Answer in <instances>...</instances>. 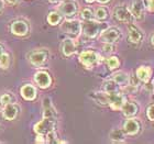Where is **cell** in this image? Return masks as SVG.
Returning <instances> with one entry per match:
<instances>
[{
    "label": "cell",
    "instance_id": "1",
    "mask_svg": "<svg viewBox=\"0 0 154 144\" xmlns=\"http://www.w3.org/2000/svg\"><path fill=\"white\" fill-rule=\"evenodd\" d=\"M105 29H107V24L96 21L94 19L84 20V22L82 23V32L88 38H95Z\"/></svg>",
    "mask_w": 154,
    "mask_h": 144
},
{
    "label": "cell",
    "instance_id": "2",
    "mask_svg": "<svg viewBox=\"0 0 154 144\" xmlns=\"http://www.w3.org/2000/svg\"><path fill=\"white\" fill-rule=\"evenodd\" d=\"M100 55L97 53L96 51L93 50H87V51H83L79 55V62L80 64L83 65L84 67L91 69L96 66L100 62Z\"/></svg>",
    "mask_w": 154,
    "mask_h": 144
},
{
    "label": "cell",
    "instance_id": "3",
    "mask_svg": "<svg viewBox=\"0 0 154 144\" xmlns=\"http://www.w3.org/2000/svg\"><path fill=\"white\" fill-rule=\"evenodd\" d=\"M48 57H50V52L48 48H40L36 51H32L28 55V60L30 61V63L33 66H38V67L44 65L48 61Z\"/></svg>",
    "mask_w": 154,
    "mask_h": 144
},
{
    "label": "cell",
    "instance_id": "4",
    "mask_svg": "<svg viewBox=\"0 0 154 144\" xmlns=\"http://www.w3.org/2000/svg\"><path fill=\"white\" fill-rule=\"evenodd\" d=\"M113 18L119 22L123 23H131L132 20L134 19L132 16L131 11L128 7L125 6H117L113 9Z\"/></svg>",
    "mask_w": 154,
    "mask_h": 144
},
{
    "label": "cell",
    "instance_id": "5",
    "mask_svg": "<svg viewBox=\"0 0 154 144\" xmlns=\"http://www.w3.org/2000/svg\"><path fill=\"white\" fill-rule=\"evenodd\" d=\"M56 125V119H48V118H43L41 121H38L35 125H34V131L38 134H43L45 135L50 131H53Z\"/></svg>",
    "mask_w": 154,
    "mask_h": 144
},
{
    "label": "cell",
    "instance_id": "6",
    "mask_svg": "<svg viewBox=\"0 0 154 144\" xmlns=\"http://www.w3.org/2000/svg\"><path fill=\"white\" fill-rule=\"evenodd\" d=\"M121 38V31L117 26H111L107 28L100 33V40L103 43H115Z\"/></svg>",
    "mask_w": 154,
    "mask_h": 144
},
{
    "label": "cell",
    "instance_id": "7",
    "mask_svg": "<svg viewBox=\"0 0 154 144\" xmlns=\"http://www.w3.org/2000/svg\"><path fill=\"white\" fill-rule=\"evenodd\" d=\"M61 30L66 34L77 36L82 31V23L78 20H66L61 24Z\"/></svg>",
    "mask_w": 154,
    "mask_h": 144
},
{
    "label": "cell",
    "instance_id": "8",
    "mask_svg": "<svg viewBox=\"0 0 154 144\" xmlns=\"http://www.w3.org/2000/svg\"><path fill=\"white\" fill-rule=\"evenodd\" d=\"M10 30L17 36H26L30 32V26L24 20H16L11 23Z\"/></svg>",
    "mask_w": 154,
    "mask_h": 144
},
{
    "label": "cell",
    "instance_id": "9",
    "mask_svg": "<svg viewBox=\"0 0 154 144\" xmlns=\"http://www.w3.org/2000/svg\"><path fill=\"white\" fill-rule=\"evenodd\" d=\"M20 106L17 103H7L3 106L2 109V117L8 121H12L19 115L20 113Z\"/></svg>",
    "mask_w": 154,
    "mask_h": 144
},
{
    "label": "cell",
    "instance_id": "10",
    "mask_svg": "<svg viewBox=\"0 0 154 144\" xmlns=\"http://www.w3.org/2000/svg\"><path fill=\"white\" fill-rule=\"evenodd\" d=\"M58 11L66 18H72L77 13V5L72 0L63 1L58 6Z\"/></svg>",
    "mask_w": 154,
    "mask_h": 144
},
{
    "label": "cell",
    "instance_id": "11",
    "mask_svg": "<svg viewBox=\"0 0 154 144\" xmlns=\"http://www.w3.org/2000/svg\"><path fill=\"white\" fill-rule=\"evenodd\" d=\"M145 2L144 0H132L131 2V11L133 18L137 20H142L144 18Z\"/></svg>",
    "mask_w": 154,
    "mask_h": 144
},
{
    "label": "cell",
    "instance_id": "12",
    "mask_svg": "<svg viewBox=\"0 0 154 144\" xmlns=\"http://www.w3.org/2000/svg\"><path fill=\"white\" fill-rule=\"evenodd\" d=\"M108 97H109V106L111 107L112 110H121L123 103L127 101L125 97L122 93H118V91L109 93H108Z\"/></svg>",
    "mask_w": 154,
    "mask_h": 144
},
{
    "label": "cell",
    "instance_id": "13",
    "mask_svg": "<svg viewBox=\"0 0 154 144\" xmlns=\"http://www.w3.org/2000/svg\"><path fill=\"white\" fill-rule=\"evenodd\" d=\"M140 129H141V124H140V122L134 118H130L125 122V124H123V129H122V130L125 131V134L137 135L139 132H140Z\"/></svg>",
    "mask_w": 154,
    "mask_h": 144
},
{
    "label": "cell",
    "instance_id": "14",
    "mask_svg": "<svg viewBox=\"0 0 154 144\" xmlns=\"http://www.w3.org/2000/svg\"><path fill=\"white\" fill-rule=\"evenodd\" d=\"M143 38V33L138 26H135L134 24L129 23L128 24V40L132 44H138L142 41Z\"/></svg>",
    "mask_w": 154,
    "mask_h": 144
},
{
    "label": "cell",
    "instance_id": "15",
    "mask_svg": "<svg viewBox=\"0 0 154 144\" xmlns=\"http://www.w3.org/2000/svg\"><path fill=\"white\" fill-rule=\"evenodd\" d=\"M34 81L38 87L41 88H48L51 86L52 78L51 75L45 71H40L34 75Z\"/></svg>",
    "mask_w": 154,
    "mask_h": 144
},
{
    "label": "cell",
    "instance_id": "16",
    "mask_svg": "<svg viewBox=\"0 0 154 144\" xmlns=\"http://www.w3.org/2000/svg\"><path fill=\"white\" fill-rule=\"evenodd\" d=\"M42 107H43V118L56 119V110L53 107L51 98H48V97L44 98L43 99V103H42Z\"/></svg>",
    "mask_w": 154,
    "mask_h": 144
},
{
    "label": "cell",
    "instance_id": "17",
    "mask_svg": "<svg viewBox=\"0 0 154 144\" xmlns=\"http://www.w3.org/2000/svg\"><path fill=\"white\" fill-rule=\"evenodd\" d=\"M20 93L26 100H34L36 98V88L31 84H26L21 87Z\"/></svg>",
    "mask_w": 154,
    "mask_h": 144
},
{
    "label": "cell",
    "instance_id": "18",
    "mask_svg": "<svg viewBox=\"0 0 154 144\" xmlns=\"http://www.w3.org/2000/svg\"><path fill=\"white\" fill-rule=\"evenodd\" d=\"M152 74H153V71H152V68L150 66H140L135 72L137 78L139 80L143 81V83H149L150 81Z\"/></svg>",
    "mask_w": 154,
    "mask_h": 144
},
{
    "label": "cell",
    "instance_id": "19",
    "mask_svg": "<svg viewBox=\"0 0 154 144\" xmlns=\"http://www.w3.org/2000/svg\"><path fill=\"white\" fill-rule=\"evenodd\" d=\"M121 111L125 117H134L139 111V106L133 101H125L121 108Z\"/></svg>",
    "mask_w": 154,
    "mask_h": 144
},
{
    "label": "cell",
    "instance_id": "20",
    "mask_svg": "<svg viewBox=\"0 0 154 144\" xmlns=\"http://www.w3.org/2000/svg\"><path fill=\"white\" fill-rule=\"evenodd\" d=\"M62 52L66 57H69L76 52V44L72 38H65L62 43Z\"/></svg>",
    "mask_w": 154,
    "mask_h": 144
},
{
    "label": "cell",
    "instance_id": "21",
    "mask_svg": "<svg viewBox=\"0 0 154 144\" xmlns=\"http://www.w3.org/2000/svg\"><path fill=\"white\" fill-rule=\"evenodd\" d=\"M111 79L115 81L118 86L125 87L127 85H129V81H130V76L125 72H117L112 75V78Z\"/></svg>",
    "mask_w": 154,
    "mask_h": 144
},
{
    "label": "cell",
    "instance_id": "22",
    "mask_svg": "<svg viewBox=\"0 0 154 144\" xmlns=\"http://www.w3.org/2000/svg\"><path fill=\"white\" fill-rule=\"evenodd\" d=\"M90 97L93 98L97 103H99L101 106H107L109 105V97L106 91H98V93H91Z\"/></svg>",
    "mask_w": 154,
    "mask_h": 144
},
{
    "label": "cell",
    "instance_id": "23",
    "mask_svg": "<svg viewBox=\"0 0 154 144\" xmlns=\"http://www.w3.org/2000/svg\"><path fill=\"white\" fill-rule=\"evenodd\" d=\"M62 19H63V16H62V13L60 11H51V12H48V18H46L48 24L53 26L60 24Z\"/></svg>",
    "mask_w": 154,
    "mask_h": 144
},
{
    "label": "cell",
    "instance_id": "24",
    "mask_svg": "<svg viewBox=\"0 0 154 144\" xmlns=\"http://www.w3.org/2000/svg\"><path fill=\"white\" fill-rule=\"evenodd\" d=\"M125 131L120 129H115L110 132L109 138L112 142H123L125 141Z\"/></svg>",
    "mask_w": 154,
    "mask_h": 144
},
{
    "label": "cell",
    "instance_id": "25",
    "mask_svg": "<svg viewBox=\"0 0 154 144\" xmlns=\"http://www.w3.org/2000/svg\"><path fill=\"white\" fill-rule=\"evenodd\" d=\"M10 62H11V56H10V54L3 52L2 54L0 55V68L7 69V68L10 66Z\"/></svg>",
    "mask_w": 154,
    "mask_h": 144
},
{
    "label": "cell",
    "instance_id": "26",
    "mask_svg": "<svg viewBox=\"0 0 154 144\" xmlns=\"http://www.w3.org/2000/svg\"><path fill=\"white\" fill-rule=\"evenodd\" d=\"M106 64L107 67L109 68L110 71H113V69H117L120 66V61L117 56H110L106 60Z\"/></svg>",
    "mask_w": 154,
    "mask_h": 144
},
{
    "label": "cell",
    "instance_id": "27",
    "mask_svg": "<svg viewBox=\"0 0 154 144\" xmlns=\"http://www.w3.org/2000/svg\"><path fill=\"white\" fill-rule=\"evenodd\" d=\"M103 87V91H106V93H108L118 91V85H117L112 79L105 81Z\"/></svg>",
    "mask_w": 154,
    "mask_h": 144
},
{
    "label": "cell",
    "instance_id": "28",
    "mask_svg": "<svg viewBox=\"0 0 154 144\" xmlns=\"http://www.w3.org/2000/svg\"><path fill=\"white\" fill-rule=\"evenodd\" d=\"M95 18L99 21H103V20H106L107 17H108V10L105 8V7H99L97 8L96 11H95Z\"/></svg>",
    "mask_w": 154,
    "mask_h": 144
},
{
    "label": "cell",
    "instance_id": "29",
    "mask_svg": "<svg viewBox=\"0 0 154 144\" xmlns=\"http://www.w3.org/2000/svg\"><path fill=\"white\" fill-rule=\"evenodd\" d=\"M0 99H1V103L2 105H7V103H16V96L11 93H5L0 96Z\"/></svg>",
    "mask_w": 154,
    "mask_h": 144
},
{
    "label": "cell",
    "instance_id": "30",
    "mask_svg": "<svg viewBox=\"0 0 154 144\" xmlns=\"http://www.w3.org/2000/svg\"><path fill=\"white\" fill-rule=\"evenodd\" d=\"M58 141H60V140L57 139V135H56L55 130L50 131L48 133L45 134V142H46V143H58Z\"/></svg>",
    "mask_w": 154,
    "mask_h": 144
},
{
    "label": "cell",
    "instance_id": "31",
    "mask_svg": "<svg viewBox=\"0 0 154 144\" xmlns=\"http://www.w3.org/2000/svg\"><path fill=\"white\" fill-rule=\"evenodd\" d=\"M80 16H82V18H83L84 20H91L95 18V14H94L93 10L90 9V8H84V9L82 10Z\"/></svg>",
    "mask_w": 154,
    "mask_h": 144
},
{
    "label": "cell",
    "instance_id": "32",
    "mask_svg": "<svg viewBox=\"0 0 154 144\" xmlns=\"http://www.w3.org/2000/svg\"><path fill=\"white\" fill-rule=\"evenodd\" d=\"M146 117H148L149 120L154 121V103L149 105L148 109H146Z\"/></svg>",
    "mask_w": 154,
    "mask_h": 144
},
{
    "label": "cell",
    "instance_id": "33",
    "mask_svg": "<svg viewBox=\"0 0 154 144\" xmlns=\"http://www.w3.org/2000/svg\"><path fill=\"white\" fill-rule=\"evenodd\" d=\"M103 50L105 53H108V54H109V53H112V52L115 51V46H113L112 43H105Z\"/></svg>",
    "mask_w": 154,
    "mask_h": 144
},
{
    "label": "cell",
    "instance_id": "34",
    "mask_svg": "<svg viewBox=\"0 0 154 144\" xmlns=\"http://www.w3.org/2000/svg\"><path fill=\"white\" fill-rule=\"evenodd\" d=\"M36 143H44L45 142V135L43 134H38V138L35 139Z\"/></svg>",
    "mask_w": 154,
    "mask_h": 144
},
{
    "label": "cell",
    "instance_id": "35",
    "mask_svg": "<svg viewBox=\"0 0 154 144\" xmlns=\"http://www.w3.org/2000/svg\"><path fill=\"white\" fill-rule=\"evenodd\" d=\"M6 1L9 3L10 6H16V5L20 3V0H6Z\"/></svg>",
    "mask_w": 154,
    "mask_h": 144
},
{
    "label": "cell",
    "instance_id": "36",
    "mask_svg": "<svg viewBox=\"0 0 154 144\" xmlns=\"http://www.w3.org/2000/svg\"><path fill=\"white\" fill-rule=\"evenodd\" d=\"M3 52H5V45L2 43H0V55L2 54Z\"/></svg>",
    "mask_w": 154,
    "mask_h": 144
},
{
    "label": "cell",
    "instance_id": "37",
    "mask_svg": "<svg viewBox=\"0 0 154 144\" xmlns=\"http://www.w3.org/2000/svg\"><path fill=\"white\" fill-rule=\"evenodd\" d=\"M96 1H98L99 3H103V5H105V3H108L110 1V0H96Z\"/></svg>",
    "mask_w": 154,
    "mask_h": 144
},
{
    "label": "cell",
    "instance_id": "38",
    "mask_svg": "<svg viewBox=\"0 0 154 144\" xmlns=\"http://www.w3.org/2000/svg\"><path fill=\"white\" fill-rule=\"evenodd\" d=\"M3 7H5V3H3V0H0V12L2 11Z\"/></svg>",
    "mask_w": 154,
    "mask_h": 144
},
{
    "label": "cell",
    "instance_id": "39",
    "mask_svg": "<svg viewBox=\"0 0 154 144\" xmlns=\"http://www.w3.org/2000/svg\"><path fill=\"white\" fill-rule=\"evenodd\" d=\"M48 1H50L51 3H58L61 0H48Z\"/></svg>",
    "mask_w": 154,
    "mask_h": 144
},
{
    "label": "cell",
    "instance_id": "40",
    "mask_svg": "<svg viewBox=\"0 0 154 144\" xmlns=\"http://www.w3.org/2000/svg\"><path fill=\"white\" fill-rule=\"evenodd\" d=\"M151 43H152V45L154 46V33L152 34V36H151Z\"/></svg>",
    "mask_w": 154,
    "mask_h": 144
},
{
    "label": "cell",
    "instance_id": "41",
    "mask_svg": "<svg viewBox=\"0 0 154 144\" xmlns=\"http://www.w3.org/2000/svg\"><path fill=\"white\" fill-rule=\"evenodd\" d=\"M85 1H86L87 3H93L94 1H95V0H85Z\"/></svg>",
    "mask_w": 154,
    "mask_h": 144
},
{
    "label": "cell",
    "instance_id": "42",
    "mask_svg": "<svg viewBox=\"0 0 154 144\" xmlns=\"http://www.w3.org/2000/svg\"><path fill=\"white\" fill-rule=\"evenodd\" d=\"M2 106H3V105H2V103H1V99H0V109L2 108Z\"/></svg>",
    "mask_w": 154,
    "mask_h": 144
},
{
    "label": "cell",
    "instance_id": "43",
    "mask_svg": "<svg viewBox=\"0 0 154 144\" xmlns=\"http://www.w3.org/2000/svg\"><path fill=\"white\" fill-rule=\"evenodd\" d=\"M64 1H67V0H64Z\"/></svg>",
    "mask_w": 154,
    "mask_h": 144
}]
</instances>
